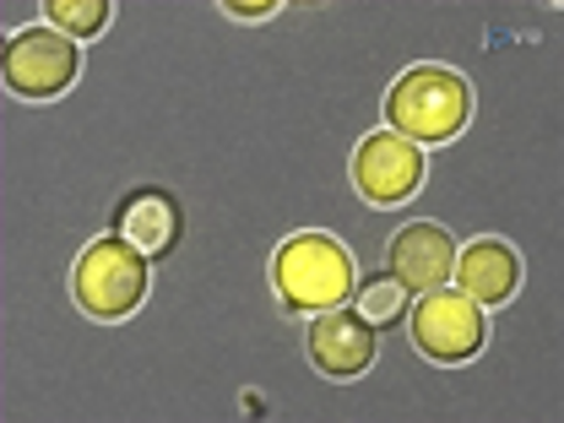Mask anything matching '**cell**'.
Instances as JSON below:
<instances>
[{
	"mask_svg": "<svg viewBox=\"0 0 564 423\" xmlns=\"http://www.w3.org/2000/svg\"><path fill=\"white\" fill-rule=\"evenodd\" d=\"M473 115V93L456 70L445 66H413L386 98L391 131L408 141H451Z\"/></svg>",
	"mask_w": 564,
	"mask_h": 423,
	"instance_id": "6da1fadb",
	"label": "cell"
},
{
	"mask_svg": "<svg viewBox=\"0 0 564 423\" xmlns=\"http://www.w3.org/2000/svg\"><path fill=\"white\" fill-rule=\"evenodd\" d=\"M272 282H278L288 310H337L352 293V261L348 250L326 234H293L272 261Z\"/></svg>",
	"mask_w": 564,
	"mask_h": 423,
	"instance_id": "7a4b0ae2",
	"label": "cell"
},
{
	"mask_svg": "<svg viewBox=\"0 0 564 423\" xmlns=\"http://www.w3.org/2000/svg\"><path fill=\"white\" fill-rule=\"evenodd\" d=\"M147 278H152V261L137 245L126 234H104L76 261V304L98 321H120L147 299Z\"/></svg>",
	"mask_w": 564,
	"mask_h": 423,
	"instance_id": "3957f363",
	"label": "cell"
},
{
	"mask_svg": "<svg viewBox=\"0 0 564 423\" xmlns=\"http://www.w3.org/2000/svg\"><path fill=\"white\" fill-rule=\"evenodd\" d=\"M413 343L434 364H462L484 348V304L467 299L462 288H429L413 304Z\"/></svg>",
	"mask_w": 564,
	"mask_h": 423,
	"instance_id": "277c9868",
	"label": "cell"
},
{
	"mask_svg": "<svg viewBox=\"0 0 564 423\" xmlns=\"http://www.w3.org/2000/svg\"><path fill=\"white\" fill-rule=\"evenodd\" d=\"M76 76V39L61 28H22L6 44V87L22 98H55Z\"/></svg>",
	"mask_w": 564,
	"mask_h": 423,
	"instance_id": "5b68a950",
	"label": "cell"
},
{
	"mask_svg": "<svg viewBox=\"0 0 564 423\" xmlns=\"http://www.w3.org/2000/svg\"><path fill=\"white\" fill-rule=\"evenodd\" d=\"M423 169H429V163H423L419 141L397 137V131H380V137H369L358 147V158H352V185H358L364 202L397 207V202H408L423 185Z\"/></svg>",
	"mask_w": 564,
	"mask_h": 423,
	"instance_id": "8992f818",
	"label": "cell"
},
{
	"mask_svg": "<svg viewBox=\"0 0 564 423\" xmlns=\"http://www.w3.org/2000/svg\"><path fill=\"white\" fill-rule=\"evenodd\" d=\"M375 321L364 315V310H321L315 321H310V358H315V369L321 375H337V380H348V375H364L369 364H375Z\"/></svg>",
	"mask_w": 564,
	"mask_h": 423,
	"instance_id": "52a82bcc",
	"label": "cell"
},
{
	"mask_svg": "<svg viewBox=\"0 0 564 423\" xmlns=\"http://www.w3.org/2000/svg\"><path fill=\"white\" fill-rule=\"evenodd\" d=\"M115 234H126L147 261H163V256L180 245V234H185V212H180V202H174L169 191L141 185V191H131V196L120 202V212H115Z\"/></svg>",
	"mask_w": 564,
	"mask_h": 423,
	"instance_id": "ba28073f",
	"label": "cell"
},
{
	"mask_svg": "<svg viewBox=\"0 0 564 423\" xmlns=\"http://www.w3.org/2000/svg\"><path fill=\"white\" fill-rule=\"evenodd\" d=\"M456 272V239L440 223H413L391 239V278L408 293H429Z\"/></svg>",
	"mask_w": 564,
	"mask_h": 423,
	"instance_id": "9c48e42d",
	"label": "cell"
},
{
	"mask_svg": "<svg viewBox=\"0 0 564 423\" xmlns=\"http://www.w3.org/2000/svg\"><path fill=\"white\" fill-rule=\"evenodd\" d=\"M456 278H462V293L478 299V304H505L521 282V256L505 245V239H478L456 256Z\"/></svg>",
	"mask_w": 564,
	"mask_h": 423,
	"instance_id": "30bf717a",
	"label": "cell"
},
{
	"mask_svg": "<svg viewBox=\"0 0 564 423\" xmlns=\"http://www.w3.org/2000/svg\"><path fill=\"white\" fill-rule=\"evenodd\" d=\"M50 28H61L66 39H93L109 22V0H50L44 6Z\"/></svg>",
	"mask_w": 564,
	"mask_h": 423,
	"instance_id": "8fae6325",
	"label": "cell"
},
{
	"mask_svg": "<svg viewBox=\"0 0 564 423\" xmlns=\"http://www.w3.org/2000/svg\"><path fill=\"white\" fill-rule=\"evenodd\" d=\"M358 310H364L375 326H397V321L408 315V288H402L397 278H369V282H364Z\"/></svg>",
	"mask_w": 564,
	"mask_h": 423,
	"instance_id": "7c38bea8",
	"label": "cell"
},
{
	"mask_svg": "<svg viewBox=\"0 0 564 423\" xmlns=\"http://www.w3.org/2000/svg\"><path fill=\"white\" fill-rule=\"evenodd\" d=\"M223 11H228V17H245V22H256V17H272L278 6H267V0H261V6H239V0H234V6H223Z\"/></svg>",
	"mask_w": 564,
	"mask_h": 423,
	"instance_id": "4fadbf2b",
	"label": "cell"
}]
</instances>
